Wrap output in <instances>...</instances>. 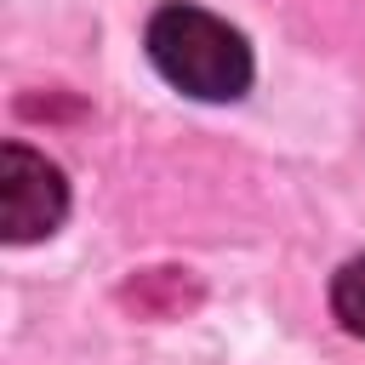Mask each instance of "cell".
I'll return each mask as SVG.
<instances>
[{
	"instance_id": "6da1fadb",
	"label": "cell",
	"mask_w": 365,
	"mask_h": 365,
	"mask_svg": "<svg viewBox=\"0 0 365 365\" xmlns=\"http://www.w3.org/2000/svg\"><path fill=\"white\" fill-rule=\"evenodd\" d=\"M148 57L177 91L200 103H234L251 86V46L240 29L188 0H171L148 17Z\"/></svg>"
},
{
	"instance_id": "7a4b0ae2",
	"label": "cell",
	"mask_w": 365,
	"mask_h": 365,
	"mask_svg": "<svg viewBox=\"0 0 365 365\" xmlns=\"http://www.w3.org/2000/svg\"><path fill=\"white\" fill-rule=\"evenodd\" d=\"M68 211V182L63 171L23 148V143H6L0 148V234L11 245H29V240H46Z\"/></svg>"
},
{
	"instance_id": "3957f363",
	"label": "cell",
	"mask_w": 365,
	"mask_h": 365,
	"mask_svg": "<svg viewBox=\"0 0 365 365\" xmlns=\"http://www.w3.org/2000/svg\"><path fill=\"white\" fill-rule=\"evenodd\" d=\"M331 308H336V319H342L354 336H365V257H354V262L336 268V279H331Z\"/></svg>"
}]
</instances>
